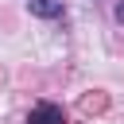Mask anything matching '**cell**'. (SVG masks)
Here are the masks:
<instances>
[{
	"instance_id": "1",
	"label": "cell",
	"mask_w": 124,
	"mask_h": 124,
	"mask_svg": "<svg viewBox=\"0 0 124 124\" xmlns=\"http://www.w3.org/2000/svg\"><path fill=\"white\" fill-rule=\"evenodd\" d=\"M27 124H66V112H62V105H54V101H39V105L27 112Z\"/></svg>"
},
{
	"instance_id": "2",
	"label": "cell",
	"mask_w": 124,
	"mask_h": 124,
	"mask_svg": "<svg viewBox=\"0 0 124 124\" xmlns=\"http://www.w3.org/2000/svg\"><path fill=\"white\" fill-rule=\"evenodd\" d=\"M27 8L39 19H58L62 16V0H27Z\"/></svg>"
},
{
	"instance_id": "3",
	"label": "cell",
	"mask_w": 124,
	"mask_h": 124,
	"mask_svg": "<svg viewBox=\"0 0 124 124\" xmlns=\"http://www.w3.org/2000/svg\"><path fill=\"white\" fill-rule=\"evenodd\" d=\"M116 19H120V23H124V0H120V4H116Z\"/></svg>"
}]
</instances>
